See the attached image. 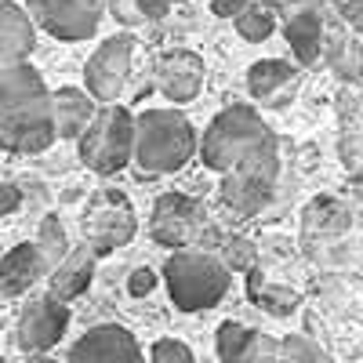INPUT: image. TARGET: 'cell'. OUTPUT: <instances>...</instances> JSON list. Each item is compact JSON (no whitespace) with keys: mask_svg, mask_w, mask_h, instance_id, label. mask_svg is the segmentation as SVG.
Returning a JSON list of instances; mask_svg holds the SVG:
<instances>
[{"mask_svg":"<svg viewBox=\"0 0 363 363\" xmlns=\"http://www.w3.org/2000/svg\"><path fill=\"white\" fill-rule=\"evenodd\" d=\"M55 142L51 91L29 66H0V149L4 153H44Z\"/></svg>","mask_w":363,"mask_h":363,"instance_id":"cell-1","label":"cell"},{"mask_svg":"<svg viewBox=\"0 0 363 363\" xmlns=\"http://www.w3.org/2000/svg\"><path fill=\"white\" fill-rule=\"evenodd\" d=\"M196 153L211 171H233L262 157H277V135L251 106H229L207 124L203 138H196Z\"/></svg>","mask_w":363,"mask_h":363,"instance_id":"cell-2","label":"cell"},{"mask_svg":"<svg viewBox=\"0 0 363 363\" xmlns=\"http://www.w3.org/2000/svg\"><path fill=\"white\" fill-rule=\"evenodd\" d=\"M196 157V131L182 109H145L135 116L131 160L142 171H178Z\"/></svg>","mask_w":363,"mask_h":363,"instance_id":"cell-3","label":"cell"},{"mask_svg":"<svg viewBox=\"0 0 363 363\" xmlns=\"http://www.w3.org/2000/svg\"><path fill=\"white\" fill-rule=\"evenodd\" d=\"M164 284H167L174 309L200 313V309H215L225 298V291L233 284V272L222 265L218 255L186 247V251H174L164 262Z\"/></svg>","mask_w":363,"mask_h":363,"instance_id":"cell-4","label":"cell"},{"mask_svg":"<svg viewBox=\"0 0 363 363\" xmlns=\"http://www.w3.org/2000/svg\"><path fill=\"white\" fill-rule=\"evenodd\" d=\"M80 160L95 174H116L131 164L135 145V116L124 106H106L91 116V124L80 131Z\"/></svg>","mask_w":363,"mask_h":363,"instance_id":"cell-5","label":"cell"},{"mask_svg":"<svg viewBox=\"0 0 363 363\" xmlns=\"http://www.w3.org/2000/svg\"><path fill=\"white\" fill-rule=\"evenodd\" d=\"M135 229H138L135 207L120 189H99L87 200L84 218H80V233H84V247L95 258L124 247L135 236Z\"/></svg>","mask_w":363,"mask_h":363,"instance_id":"cell-6","label":"cell"},{"mask_svg":"<svg viewBox=\"0 0 363 363\" xmlns=\"http://www.w3.org/2000/svg\"><path fill=\"white\" fill-rule=\"evenodd\" d=\"M131 58H135V37L131 33H116L109 40L99 44V51L87 58L84 66V84H87V95L95 102L113 106L128 87L131 77Z\"/></svg>","mask_w":363,"mask_h":363,"instance_id":"cell-7","label":"cell"},{"mask_svg":"<svg viewBox=\"0 0 363 363\" xmlns=\"http://www.w3.org/2000/svg\"><path fill=\"white\" fill-rule=\"evenodd\" d=\"M277 174H280V153L225 171L222 174V203L244 218L258 215L272 200V193H277Z\"/></svg>","mask_w":363,"mask_h":363,"instance_id":"cell-8","label":"cell"},{"mask_svg":"<svg viewBox=\"0 0 363 363\" xmlns=\"http://www.w3.org/2000/svg\"><path fill=\"white\" fill-rule=\"evenodd\" d=\"M26 15L55 40H87L99 29L102 0H26Z\"/></svg>","mask_w":363,"mask_h":363,"instance_id":"cell-9","label":"cell"},{"mask_svg":"<svg viewBox=\"0 0 363 363\" xmlns=\"http://www.w3.org/2000/svg\"><path fill=\"white\" fill-rule=\"evenodd\" d=\"M149 233H153L157 244H164L171 251H186V247L196 244L200 233H203V211L186 193H164L157 200V207H153Z\"/></svg>","mask_w":363,"mask_h":363,"instance_id":"cell-10","label":"cell"},{"mask_svg":"<svg viewBox=\"0 0 363 363\" xmlns=\"http://www.w3.org/2000/svg\"><path fill=\"white\" fill-rule=\"evenodd\" d=\"M66 327H69V309L62 306V301H55L48 294L44 298H33L22 309V316H18V330H15L18 349L26 356L48 352L51 345H58V338L66 335Z\"/></svg>","mask_w":363,"mask_h":363,"instance_id":"cell-11","label":"cell"},{"mask_svg":"<svg viewBox=\"0 0 363 363\" xmlns=\"http://www.w3.org/2000/svg\"><path fill=\"white\" fill-rule=\"evenodd\" d=\"M69 363H145V352L128 327L99 323L69 349Z\"/></svg>","mask_w":363,"mask_h":363,"instance_id":"cell-12","label":"cell"},{"mask_svg":"<svg viewBox=\"0 0 363 363\" xmlns=\"http://www.w3.org/2000/svg\"><path fill=\"white\" fill-rule=\"evenodd\" d=\"M157 87L174 106L193 102L203 87V58L196 51H186V48L167 51L157 66Z\"/></svg>","mask_w":363,"mask_h":363,"instance_id":"cell-13","label":"cell"},{"mask_svg":"<svg viewBox=\"0 0 363 363\" xmlns=\"http://www.w3.org/2000/svg\"><path fill=\"white\" fill-rule=\"evenodd\" d=\"M323 29H327V18L323 11L313 4V8H298V11H287V22H284V37L298 58V66H313L320 62V48H323Z\"/></svg>","mask_w":363,"mask_h":363,"instance_id":"cell-14","label":"cell"},{"mask_svg":"<svg viewBox=\"0 0 363 363\" xmlns=\"http://www.w3.org/2000/svg\"><path fill=\"white\" fill-rule=\"evenodd\" d=\"M91 277H95V255L87 247H69V255L48 272V298L66 306V301H73L87 291Z\"/></svg>","mask_w":363,"mask_h":363,"instance_id":"cell-15","label":"cell"},{"mask_svg":"<svg viewBox=\"0 0 363 363\" xmlns=\"http://www.w3.org/2000/svg\"><path fill=\"white\" fill-rule=\"evenodd\" d=\"M37 29L33 18L26 15V8L11 4V0H0V66H15L26 62L29 51H33Z\"/></svg>","mask_w":363,"mask_h":363,"instance_id":"cell-16","label":"cell"},{"mask_svg":"<svg viewBox=\"0 0 363 363\" xmlns=\"http://www.w3.org/2000/svg\"><path fill=\"white\" fill-rule=\"evenodd\" d=\"M247 87L262 106H284L298 87V69L280 58H262L247 73Z\"/></svg>","mask_w":363,"mask_h":363,"instance_id":"cell-17","label":"cell"},{"mask_svg":"<svg viewBox=\"0 0 363 363\" xmlns=\"http://www.w3.org/2000/svg\"><path fill=\"white\" fill-rule=\"evenodd\" d=\"M95 99L80 87H58L51 91V124L55 138H80V131L91 124L95 116Z\"/></svg>","mask_w":363,"mask_h":363,"instance_id":"cell-18","label":"cell"},{"mask_svg":"<svg viewBox=\"0 0 363 363\" xmlns=\"http://www.w3.org/2000/svg\"><path fill=\"white\" fill-rule=\"evenodd\" d=\"M40 277H48V269L40 262V251L33 244H15L4 258H0V294H26Z\"/></svg>","mask_w":363,"mask_h":363,"instance_id":"cell-19","label":"cell"},{"mask_svg":"<svg viewBox=\"0 0 363 363\" xmlns=\"http://www.w3.org/2000/svg\"><path fill=\"white\" fill-rule=\"evenodd\" d=\"M320 55L330 62V69H335L342 80L349 84H359L363 80V44L345 37V33H330V40L323 37V48Z\"/></svg>","mask_w":363,"mask_h":363,"instance_id":"cell-20","label":"cell"},{"mask_svg":"<svg viewBox=\"0 0 363 363\" xmlns=\"http://www.w3.org/2000/svg\"><path fill=\"white\" fill-rule=\"evenodd\" d=\"M247 294L255 306L269 309L272 316H287L294 306H298V294L291 287H280V284H265V277L258 269H251V284H247Z\"/></svg>","mask_w":363,"mask_h":363,"instance_id":"cell-21","label":"cell"},{"mask_svg":"<svg viewBox=\"0 0 363 363\" xmlns=\"http://www.w3.org/2000/svg\"><path fill=\"white\" fill-rule=\"evenodd\" d=\"M33 247L40 251V262H44V269H48V272H51L58 262H62V258L69 255L66 229H62V222H58L55 215H48V218L40 222V233H37V240H33Z\"/></svg>","mask_w":363,"mask_h":363,"instance_id":"cell-22","label":"cell"},{"mask_svg":"<svg viewBox=\"0 0 363 363\" xmlns=\"http://www.w3.org/2000/svg\"><path fill=\"white\" fill-rule=\"evenodd\" d=\"M233 26H236V33L244 37V40L262 44V40L272 37V29H277V15H272L265 4H258V0H251V4L233 18Z\"/></svg>","mask_w":363,"mask_h":363,"instance_id":"cell-23","label":"cell"},{"mask_svg":"<svg viewBox=\"0 0 363 363\" xmlns=\"http://www.w3.org/2000/svg\"><path fill=\"white\" fill-rule=\"evenodd\" d=\"M277 363H335V359H330L327 349L309 342L306 335H287V338H280Z\"/></svg>","mask_w":363,"mask_h":363,"instance_id":"cell-24","label":"cell"},{"mask_svg":"<svg viewBox=\"0 0 363 363\" xmlns=\"http://www.w3.org/2000/svg\"><path fill=\"white\" fill-rule=\"evenodd\" d=\"M338 116H342V128L345 138H363V80L349 84L338 99Z\"/></svg>","mask_w":363,"mask_h":363,"instance_id":"cell-25","label":"cell"},{"mask_svg":"<svg viewBox=\"0 0 363 363\" xmlns=\"http://www.w3.org/2000/svg\"><path fill=\"white\" fill-rule=\"evenodd\" d=\"M251 335L255 330L251 327H244V323H222L218 327V363H236L240 359V352H244V345L251 342Z\"/></svg>","mask_w":363,"mask_h":363,"instance_id":"cell-26","label":"cell"},{"mask_svg":"<svg viewBox=\"0 0 363 363\" xmlns=\"http://www.w3.org/2000/svg\"><path fill=\"white\" fill-rule=\"evenodd\" d=\"M255 244L251 240H244V236H233V240H225V247H222V265L229 269V272H251L255 269Z\"/></svg>","mask_w":363,"mask_h":363,"instance_id":"cell-27","label":"cell"},{"mask_svg":"<svg viewBox=\"0 0 363 363\" xmlns=\"http://www.w3.org/2000/svg\"><path fill=\"white\" fill-rule=\"evenodd\" d=\"M277 349H280L277 338H269V335H262V330H255L236 363H277Z\"/></svg>","mask_w":363,"mask_h":363,"instance_id":"cell-28","label":"cell"},{"mask_svg":"<svg viewBox=\"0 0 363 363\" xmlns=\"http://www.w3.org/2000/svg\"><path fill=\"white\" fill-rule=\"evenodd\" d=\"M149 356H153V363H193V349H189L186 342H178V338H160V342H153Z\"/></svg>","mask_w":363,"mask_h":363,"instance_id":"cell-29","label":"cell"},{"mask_svg":"<svg viewBox=\"0 0 363 363\" xmlns=\"http://www.w3.org/2000/svg\"><path fill=\"white\" fill-rule=\"evenodd\" d=\"M335 8H338L342 22L352 29V33L363 37V0H335Z\"/></svg>","mask_w":363,"mask_h":363,"instance_id":"cell-30","label":"cell"},{"mask_svg":"<svg viewBox=\"0 0 363 363\" xmlns=\"http://www.w3.org/2000/svg\"><path fill=\"white\" fill-rule=\"evenodd\" d=\"M342 157L356 171V182H359V189H363V138H345L342 142Z\"/></svg>","mask_w":363,"mask_h":363,"instance_id":"cell-31","label":"cell"},{"mask_svg":"<svg viewBox=\"0 0 363 363\" xmlns=\"http://www.w3.org/2000/svg\"><path fill=\"white\" fill-rule=\"evenodd\" d=\"M153 287H157V277H153V272H149V269H135V272H131V280H128V291H131L135 298L149 294Z\"/></svg>","mask_w":363,"mask_h":363,"instance_id":"cell-32","label":"cell"},{"mask_svg":"<svg viewBox=\"0 0 363 363\" xmlns=\"http://www.w3.org/2000/svg\"><path fill=\"white\" fill-rule=\"evenodd\" d=\"M22 207V193L11 182H0V215H11V211Z\"/></svg>","mask_w":363,"mask_h":363,"instance_id":"cell-33","label":"cell"},{"mask_svg":"<svg viewBox=\"0 0 363 363\" xmlns=\"http://www.w3.org/2000/svg\"><path fill=\"white\" fill-rule=\"evenodd\" d=\"M247 4H251V0H211V11H215L218 18H229L233 22Z\"/></svg>","mask_w":363,"mask_h":363,"instance_id":"cell-34","label":"cell"},{"mask_svg":"<svg viewBox=\"0 0 363 363\" xmlns=\"http://www.w3.org/2000/svg\"><path fill=\"white\" fill-rule=\"evenodd\" d=\"M174 4H178V0H138V11L145 18H164Z\"/></svg>","mask_w":363,"mask_h":363,"instance_id":"cell-35","label":"cell"},{"mask_svg":"<svg viewBox=\"0 0 363 363\" xmlns=\"http://www.w3.org/2000/svg\"><path fill=\"white\" fill-rule=\"evenodd\" d=\"M269 11H298V8H313L316 0H258Z\"/></svg>","mask_w":363,"mask_h":363,"instance_id":"cell-36","label":"cell"},{"mask_svg":"<svg viewBox=\"0 0 363 363\" xmlns=\"http://www.w3.org/2000/svg\"><path fill=\"white\" fill-rule=\"evenodd\" d=\"M26 363H58V359H51V356H44V352H33Z\"/></svg>","mask_w":363,"mask_h":363,"instance_id":"cell-37","label":"cell"}]
</instances>
